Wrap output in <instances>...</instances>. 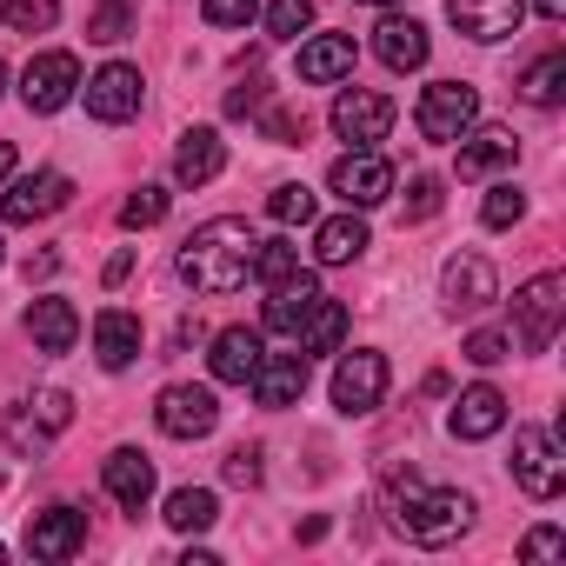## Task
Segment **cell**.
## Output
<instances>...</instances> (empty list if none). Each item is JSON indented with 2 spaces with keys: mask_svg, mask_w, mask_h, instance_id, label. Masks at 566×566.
<instances>
[{
  "mask_svg": "<svg viewBox=\"0 0 566 566\" xmlns=\"http://www.w3.org/2000/svg\"><path fill=\"white\" fill-rule=\"evenodd\" d=\"M520 213H526V193H520L513 180H500V187L486 193V207H480V220H486V227H513Z\"/></svg>",
  "mask_w": 566,
  "mask_h": 566,
  "instance_id": "37",
  "label": "cell"
},
{
  "mask_svg": "<svg viewBox=\"0 0 566 566\" xmlns=\"http://www.w3.org/2000/svg\"><path fill=\"white\" fill-rule=\"evenodd\" d=\"M8 447H14L21 460H34V453L48 447V433L34 427V413H28V407H8Z\"/></svg>",
  "mask_w": 566,
  "mask_h": 566,
  "instance_id": "39",
  "label": "cell"
},
{
  "mask_svg": "<svg viewBox=\"0 0 566 566\" xmlns=\"http://www.w3.org/2000/svg\"><path fill=\"white\" fill-rule=\"evenodd\" d=\"M74 94H81V61H74L67 48L28 61V74H21V101H28V114H61Z\"/></svg>",
  "mask_w": 566,
  "mask_h": 566,
  "instance_id": "6",
  "label": "cell"
},
{
  "mask_svg": "<svg viewBox=\"0 0 566 566\" xmlns=\"http://www.w3.org/2000/svg\"><path fill=\"white\" fill-rule=\"evenodd\" d=\"M327 187H334L354 213H367V207H380V200L394 193V167H387L374 147H354V154H340V160H334Z\"/></svg>",
  "mask_w": 566,
  "mask_h": 566,
  "instance_id": "8",
  "label": "cell"
},
{
  "mask_svg": "<svg viewBox=\"0 0 566 566\" xmlns=\"http://www.w3.org/2000/svg\"><path fill=\"white\" fill-rule=\"evenodd\" d=\"M101 480H107L114 506H127V513H140V506L154 500V460H147L140 447H114L107 467H101Z\"/></svg>",
  "mask_w": 566,
  "mask_h": 566,
  "instance_id": "17",
  "label": "cell"
},
{
  "mask_svg": "<svg viewBox=\"0 0 566 566\" xmlns=\"http://www.w3.org/2000/svg\"><path fill=\"white\" fill-rule=\"evenodd\" d=\"M307 21H314V0H273V8H266V34L273 41H294Z\"/></svg>",
  "mask_w": 566,
  "mask_h": 566,
  "instance_id": "36",
  "label": "cell"
},
{
  "mask_svg": "<svg viewBox=\"0 0 566 566\" xmlns=\"http://www.w3.org/2000/svg\"><path fill=\"white\" fill-rule=\"evenodd\" d=\"M354 74V34H321L301 48V81L307 87H327V81H347Z\"/></svg>",
  "mask_w": 566,
  "mask_h": 566,
  "instance_id": "26",
  "label": "cell"
},
{
  "mask_svg": "<svg viewBox=\"0 0 566 566\" xmlns=\"http://www.w3.org/2000/svg\"><path fill=\"white\" fill-rule=\"evenodd\" d=\"M87 114L94 120H107V127H120V120H134L140 114V67H127V61H107L87 87Z\"/></svg>",
  "mask_w": 566,
  "mask_h": 566,
  "instance_id": "13",
  "label": "cell"
},
{
  "mask_svg": "<svg viewBox=\"0 0 566 566\" xmlns=\"http://www.w3.org/2000/svg\"><path fill=\"white\" fill-rule=\"evenodd\" d=\"M0 21L14 34H41V28L61 21V0H0Z\"/></svg>",
  "mask_w": 566,
  "mask_h": 566,
  "instance_id": "33",
  "label": "cell"
},
{
  "mask_svg": "<svg viewBox=\"0 0 566 566\" xmlns=\"http://www.w3.org/2000/svg\"><path fill=\"white\" fill-rule=\"evenodd\" d=\"M367 8H394V0H367Z\"/></svg>",
  "mask_w": 566,
  "mask_h": 566,
  "instance_id": "51",
  "label": "cell"
},
{
  "mask_svg": "<svg viewBox=\"0 0 566 566\" xmlns=\"http://www.w3.org/2000/svg\"><path fill=\"white\" fill-rule=\"evenodd\" d=\"M533 8H539L546 21H559V14H566V0H533Z\"/></svg>",
  "mask_w": 566,
  "mask_h": 566,
  "instance_id": "50",
  "label": "cell"
},
{
  "mask_svg": "<svg viewBox=\"0 0 566 566\" xmlns=\"http://www.w3.org/2000/svg\"><path fill=\"white\" fill-rule=\"evenodd\" d=\"M453 440H493L500 427H506V394L500 387H467L460 400H453Z\"/></svg>",
  "mask_w": 566,
  "mask_h": 566,
  "instance_id": "22",
  "label": "cell"
},
{
  "mask_svg": "<svg viewBox=\"0 0 566 566\" xmlns=\"http://www.w3.org/2000/svg\"><path fill=\"white\" fill-rule=\"evenodd\" d=\"M61 266V253H28V280H48Z\"/></svg>",
  "mask_w": 566,
  "mask_h": 566,
  "instance_id": "47",
  "label": "cell"
},
{
  "mask_svg": "<svg viewBox=\"0 0 566 566\" xmlns=\"http://www.w3.org/2000/svg\"><path fill=\"white\" fill-rule=\"evenodd\" d=\"M340 340H347V307L321 294V307H314L307 327H301V354H340Z\"/></svg>",
  "mask_w": 566,
  "mask_h": 566,
  "instance_id": "29",
  "label": "cell"
},
{
  "mask_svg": "<svg viewBox=\"0 0 566 566\" xmlns=\"http://www.w3.org/2000/svg\"><path fill=\"white\" fill-rule=\"evenodd\" d=\"M220 167H227V140H220L213 127H187L180 147H174V180H180V187H207Z\"/></svg>",
  "mask_w": 566,
  "mask_h": 566,
  "instance_id": "20",
  "label": "cell"
},
{
  "mask_svg": "<svg viewBox=\"0 0 566 566\" xmlns=\"http://www.w3.org/2000/svg\"><path fill=\"white\" fill-rule=\"evenodd\" d=\"M253 400L260 407H301V394H307V354H266L260 367H253Z\"/></svg>",
  "mask_w": 566,
  "mask_h": 566,
  "instance_id": "16",
  "label": "cell"
},
{
  "mask_svg": "<svg viewBox=\"0 0 566 566\" xmlns=\"http://www.w3.org/2000/svg\"><path fill=\"white\" fill-rule=\"evenodd\" d=\"M374 54H380L394 74H413V67H427V28L407 21V14H387V21L374 28Z\"/></svg>",
  "mask_w": 566,
  "mask_h": 566,
  "instance_id": "24",
  "label": "cell"
},
{
  "mask_svg": "<svg viewBox=\"0 0 566 566\" xmlns=\"http://www.w3.org/2000/svg\"><path fill=\"white\" fill-rule=\"evenodd\" d=\"M440 294H447L453 314H480V307L500 301V273H493L486 253H453V260L440 266Z\"/></svg>",
  "mask_w": 566,
  "mask_h": 566,
  "instance_id": "10",
  "label": "cell"
},
{
  "mask_svg": "<svg viewBox=\"0 0 566 566\" xmlns=\"http://www.w3.org/2000/svg\"><path fill=\"white\" fill-rule=\"evenodd\" d=\"M167 207H174V193H167V187H134V193L120 200V227H134V233H140V227H160V220H167Z\"/></svg>",
  "mask_w": 566,
  "mask_h": 566,
  "instance_id": "32",
  "label": "cell"
},
{
  "mask_svg": "<svg viewBox=\"0 0 566 566\" xmlns=\"http://www.w3.org/2000/svg\"><path fill=\"white\" fill-rule=\"evenodd\" d=\"M559 321H566V280L559 273H533L513 294V340H520V354H546Z\"/></svg>",
  "mask_w": 566,
  "mask_h": 566,
  "instance_id": "3",
  "label": "cell"
},
{
  "mask_svg": "<svg viewBox=\"0 0 566 566\" xmlns=\"http://www.w3.org/2000/svg\"><path fill=\"white\" fill-rule=\"evenodd\" d=\"M314 253H321V266H347V260H360L367 253V220L347 207V213H334V220H321L314 227Z\"/></svg>",
  "mask_w": 566,
  "mask_h": 566,
  "instance_id": "27",
  "label": "cell"
},
{
  "mask_svg": "<svg viewBox=\"0 0 566 566\" xmlns=\"http://www.w3.org/2000/svg\"><path fill=\"white\" fill-rule=\"evenodd\" d=\"M440 200H447L440 174H413V187H407V220H433V213H440Z\"/></svg>",
  "mask_w": 566,
  "mask_h": 566,
  "instance_id": "38",
  "label": "cell"
},
{
  "mask_svg": "<svg viewBox=\"0 0 566 566\" xmlns=\"http://www.w3.org/2000/svg\"><path fill=\"white\" fill-rule=\"evenodd\" d=\"M387 127H394V101H387V94L347 87V94L334 101V134H340L347 147H374V140H387Z\"/></svg>",
  "mask_w": 566,
  "mask_h": 566,
  "instance_id": "12",
  "label": "cell"
},
{
  "mask_svg": "<svg viewBox=\"0 0 566 566\" xmlns=\"http://www.w3.org/2000/svg\"><path fill=\"white\" fill-rule=\"evenodd\" d=\"M21 407H28V413H34V427H41V433H48V440H54V433H67V427H74V400H67V394H61V387H41V394H34V400H21Z\"/></svg>",
  "mask_w": 566,
  "mask_h": 566,
  "instance_id": "34",
  "label": "cell"
},
{
  "mask_svg": "<svg viewBox=\"0 0 566 566\" xmlns=\"http://www.w3.org/2000/svg\"><path fill=\"white\" fill-rule=\"evenodd\" d=\"M67 200H74V180L54 174V167H41V174H28V180H14L8 193H0V220H8V227H34V220L61 213Z\"/></svg>",
  "mask_w": 566,
  "mask_h": 566,
  "instance_id": "9",
  "label": "cell"
},
{
  "mask_svg": "<svg viewBox=\"0 0 566 566\" xmlns=\"http://www.w3.org/2000/svg\"><path fill=\"white\" fill-rule=\"evenodd\" d=\"M520 101H526V107H559V101H566V54H559V48L539 54V61L520 74Z\"/></svg>",
  "mask_w": 566,
  "mask_h": 566,
  "instance_id": "28",
  "label": "cell"
},
{
  "mask_svg": "<svg viewBox=\"0 0 566 566\" xmlns=\"http://www.w3.org/2000/svg\"><path fill=\"white\" fill-rule=\"evenodd\" d=\"M220 520V500L207 493V486H180V493H167V526L174 533H207Z\"/></svg>",
  "mask_w": 566,
  "mask_h": 566,
  "instance_id": "30",
  "label": "cell"
},
{
  "mask_svg": "<svg viewBox=\"0 0 566 566\" xmlns=\"http://www.w3.org/2000/svg\"><path fill=\"white\" fill-rule=\"evenodd\" d=\"M253 8H260V0H200V14H207L213 28H247Z\"/></svg>",
  "mask_w": 566,
  "mask_h": 566,
  "instance_id": "43",
  "label": "cell"
},
{
  "mask_svg": "<svg viewBox=\"0 0 566 566\" xmlns=\"http://www.w3.org/2000/svg\"><path fill=\"white\" fill-rule=\"evenodd\" d=\"M0 559H8V546H0Z\"/></svg>",
  "mask_w": 566,
  "mask_h": 566,
  "instance_id": "53",
  "label": "cell"
},
{
  "mask_svg": "<svg viewBox=\"0 0 566 566\" xmlns=\"http://www.w3.org/2000/svg\"><path fill=\"white\" fill-rule=\"evenodd\" d=\"M227 480L233 486H260V447H233L227 453Z\"/></svg>",
  "mask_w": 566,
  "mask_h": 566,
  "instance_id": "46",
  "label": "cell"
},
{
  "mask_svg": "<svg viewBox=\"0 0 566 566\" xmlns=\"http://www.w3.org/2000/svg\"><path fill=\"white\" fill-rule=\"evenodd\" d=\"M380 394H387V360H380L374 347L340 354V367H334V407H340V413H374Z\"/></svg>",
  "mask_w": 566,
  "mask_h": 566,
  "instance_id": "11",
  "label": "cell"
},
{
  "mask_svg": "<svg viewBox=\"0 0 566 566\" xmlns=\"http://www.w3.org/2000/svg\"><path fill=\"white\" fill-rule=\"evenodd\" d=\"M506 354H513V340H506V334H493V327L467 334V360H473V367H500Z\"/></svg>",
  "mask_w": 566,
  "mask_h": 566,
  "instance_id": "42",
  "label": "cell"
},
{
  "mask_svg": "<svg viewBox=\"0 0 566 566\" xmlns=\"http://www.w3.org/2000/svg\"><path fill=\"white\" fill-rule=\"evenodd\" d=\"M8 174H14V147L0 140V187H8Z\"/></svg>",
  "mask_w": 566,
  "mask_h": 566,
  "instance_id": "49",
  "label": "cell"
},
{
  "mask_svg": "<svg viewBox=\"0 0 566 566\" xmlns=\"http://www.w3.org/2000/svg\"><path fill=\"white\" fill-rule=\"evenodd\" d=\"M266 140L301 147V140H307V114H301V107H273V114H266Z\"/></svg>",
  "mask_w": 566,
  "mask_h": 566,
  "instance_id": "41",
  "label": "cell"
},
{
  "mask_svg": "<svg viewBox=\"0 0 566 566\" xmlns=\"http://www.w3.org/2000/svg\"><path fill=\"white\" fill-rule=\"evenodd\" d=\"M0 87H8V67H0Z\"/></svg>",
  "mask_w": 566,
  "mask_h": 566,
  "instance_id": "52",
  "label": "cell"
},
{
  "mask_svg": "<svg viewBox=\"0 0 566 566\" xmlns=\"http://www.w3.org/2000/svg\"><path fill=\"white\" fill-rule=\"evenodd\" d=\"M28 334H34L41 354H74V340H81V314H74V301L41 294V301L28 307Z\"/></svg>",
  "mask_w": 566,
  "mask_h": 566,
  "instance_id": "21",
  "label": "cell"
},
{
  "mask_svg": "<svg viewBox=\"0 0 566 566\" xmlns=\"http://www.w3.org/2000/svg\"><path fill=\"white\" fill-rule=\"evenodd\" d=\"M260 360H266V347H260V334H253V327H220V334H213V354H207L213 380H227V387H247Z\"/></svg>",
  "mask_w": 566,
  "mask_h": 566,
  "instance_id": "19",
  "label": "cell"
},
{
  "mask_svg": "<svg viewBox=\"0 0 566 566\" xmlns=\"http://www.w3.org/2000/svg\"><path fill=\"white\" fill-rule=\"evenodd\" d=\"M0 260H8V253H0Z\"/></svg>",
  "mask_w": 566,
  "mask_h": 566,
  "instance_id": "54",
  "label": "cell"
},
{
  "mask_svg": "<svg viewBox=\"0 0 566 566\" xmlns=\"http://www.w3.org/2000/svg\"><path fill=\"white\" fill-rule=\"evenodd\" d=\"M127 28H134V8L127 0H107V8L87 21V41H127Z\"/></svg>",
  "mask_w": 566,
  "mask_h": 566,
  "instance_id": "40",
  "label": "cell"
},
{
  "mask_svg": "<svg viewBox=\"0 0 566 566\" xmlns=\"http://www.w3.org/2000/svg\"><path fill=\"white\" fill-rule=\"evenodd\" d=\"M473 120H480V94H473L467 81H433V87L420 94V107H413V127H420V140H433V147H453Z\"/></svg>",
  "mask_w": 566,
  "mask_h": 566,
  "instance_id": "4",
  "label": "cell"
},
{
  "mask_svg": "<svg viewBox=\"0 0 566 566\" xmlns=\"http://www.w3.org/2000/svg\"><path fill=\"white\" fill-rule=\"evenodd\" d=\"M127 273H134V253H114V260H107V287H120Z\"/></svg>",
  "mask_w": 566,
  "mask_h": 566,
  "instance_id": "48",
  "label": "cell"
},
{
  "mask_svg": "<svg viewBox=\"0 0 566 566\" xmlns=\"http://www.w3.org/2000/svg\"><path fill=\"white\" fill-rule=\"evenodd\" d=\"M453 147H460V180H486V174H500V167L520 160V140L506 127H480V134L467 127Z\"/></svg>",
  "mask_w": 566,
  "mask_h": 566,
  "instance_id": "18",
  "label": "cell"
},
{
  "mask_svg": "<svg viewBox=\"0 0 566 566\" xmlns=\"http://www.w3.org/2000/svg\"><path fill=\"white\" fill-rule=\"evenodd\" d=\"M260 107H266V81H240V87L227 94V114H233V120H247V114H260Z\"/></svg>",
  "mask_w": 566,
  "mask_h": 566,
  "instance_id": "45",
  "label": "cell"
},
{
  "mask_svg": "<svg viewBox=\"0 0 566 566\" xmlns=\"http://www.w3.org/2000/svg\"><path fill=\"white\" fill-rule=\"evenodd\" d=\"M314 307H321V280H314V273H294V280H280V287H273V301H266V327L301 340V327H307Z\"/></svg>",
  "mask_w": 566,
  "mask_h": 566,
  "instance_id": "23",
  "label": "cell"
},
{
  "mask_svg": "<svg viewBox=\"0 0 566 566\" xmlns=\"http://www.w3.org/2000/svg\"><path fill=\"white\" fill-rule=\"evenodd\" d=\"M447 21H453L467 41L493 48V41L520 34V21H526V0H447Z\"/></svg>",
  "mask_w": 566,
  "mask_h": 566,
  "instance_id": "14",
  "label": "cell"
},
{
  "mask_svg": "<svg viewBox=\"0 0 566 566\" xmlns=\"http://www.w3.org/2000/svg\"><path fill=\"white\" fill-rule=\"evenodd\" d=\"M266 213H273L280 227H307V220H314V193H307L301 180H287V187L266 193Z\"/></svg>",
  "mask_w": 566,
  "mask_h": 566,
  "instance_id": "35",
  "label": "cell"
},
{
  "mask_svg": "<svg viewBox=\"0 0 566 566\" xmlns=\"http://www.w3.org/2000/svg\"><path fill=\"white\" fill-rule=\"evenodd\" d=\"M253 247H260V233L247 220L220 213V220H207V227L187 233V247H180L174 266H180V280H187L193 294L220 301V294H240L247 280H253Z\"/></svg>",
  "mask_w": 566,
  "mask_h": 566,
  "instance_id": "1",
  "label": "cell"
},
{
  "mask_svg": "<svg viewBox=\"0 0 566 566\" xmlns=\"http://www.w3.org/2000/svg\"><path fill=\"white\" fill-rule=\"evenodd\" d=\"M154 420H160L167 440H207L220 427V400H213V387H187L180 380V387H160Z\"/></svg>",
  "mask_w": 566,
  "mask_h": 566,
  "instance_id": "7",
  "label": "cell"
},
{
  "mask_svg": "<svg viewBox=\"0 0 566 566\" xmlns=\"http://www.w3.org/2000/svg\"><path fill=\"white\" fill-rule=\"evenodd\" d=\"M94 354H101V367H107V374L134 367V360H140V321H134L127 307L94 314Z\"/></svg>",
  "mask_w": 566,
  "mask_h": 566,
  "instance_id": "25",
  "label": "cell"
},
{
  "mask_svg": "<svg viewBox=\"0 0 566 566\" xmlns=\"http://www.w3.org/2000/svg\"><path fill=\"white\" fill-rule=\"evenodd\" d=\"M81 546H87V513H74V506H48V513L28 520V553H34V559L61 566V559H74Z\"/></svg>",
  "mask_w": 566,
  "mask_h": 566,
  "instance_id": "15",
  "label": "cell"
},
{
  "mask_svg": "<svg viewBox=\"0 0 566 566\" xmlns=\"http://www.w3.org/2000/svg\"><path fill=\"white\" fill-rule=\"evenodd\" d=\"M566 553V533L559 526H533L526 539H520V559H559Z\"/></svg>",
  "mask_w": 566,
  "mask_h": 566,
  "instance_id": "44",
  "label": "cell"
},
{
  "mask_svg": "<svg viewBox=\"0 0 566 566\" xmlns=\"http://www.w3.org/2000/svg\"><path fill=\"white\" fill-rule=\"evenodd\" d=\"M294 273H307V266H301V247H287V240H260V247H253V280L280 287V280H294Z\"/></svg>",
  "mask_w": 566,
  "mask_h": 566,
  "instance_id": "31",
  "label": "cell"
},
{
  "mask_svg": "<svg viewBox=\"0 0 566 566\" xmlns=\"http://www.w3.org/2000/svg\"><path fill=\"white\" fill-rule=\"evenodd\" d=\"M387 513L413 546H447V539H460L473 526V500L460 486H420L413 467L387 473Z\"/></svg>",
  "mask_w": 566,
  "mask_h": 566,
  "instance_id": "2",
  "label": "cell"
},
{
  "mask_svg": "<svg viewBox=\"0 0 566 566\" xmlns=\"http://www.w3.org/2000/svg\"><path fill=\"white\" fill-rule=\"evenodd\" d=\"M513 486H520L526 500H559V486H566V453H559V440H553L546 427H520V433H513Z\"/></svg>",
  "mask_w": 566,
  "mask_h": 566,
  "instance_id": "5",
  "label": "cell"
}]
</instances>
